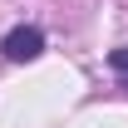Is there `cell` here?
Wrapping results in <instances>:
<instances>
[{
  "instance_id": "cell-3",
  "label": "cell",
  "mask_w": 128,
  "mask_h": 128,
  "mask_svg": "<svg viewBox=\"0 0 128 128\" xmlns=\"http://www.w3.org/2000/svg\"><path fill=\"white\" fill-rule=\"evenodd\" d=\"M123 89H128V84H123Z\"/></svg>"
},
{
  "instance_id": "cell-1",
  "label": "cell",
  "mask_w": 128,
  "mask_h": 128,
  "mask_svg": "<svg viewBox=\"0 0 128 128\" xmlns=\"http://www.w3.org/2000/svg\"><path fill=\"white\" fill-rule=\"evenodd\" d=\"M0 49H5V59H10V64H30V59L44 54V34L34 30V25H15V30L0 40Z\"/></svg>"
},
{
  "instance_id": "cell-2",
  "label": "cell",
  "mask_w": 128,
  "mask_h": 128,
  "mask_svg": "<svg viewBox=\"0 0 128 128\" xmlns=\"http://www.w3.org/2000/svg\"><path fill=\"white\" fill-rule=\"evenodd\" d=\"M108 64L118 69V74H128V44H123V49H113V54H108Z\"/></svg>"
}]
</instances>
